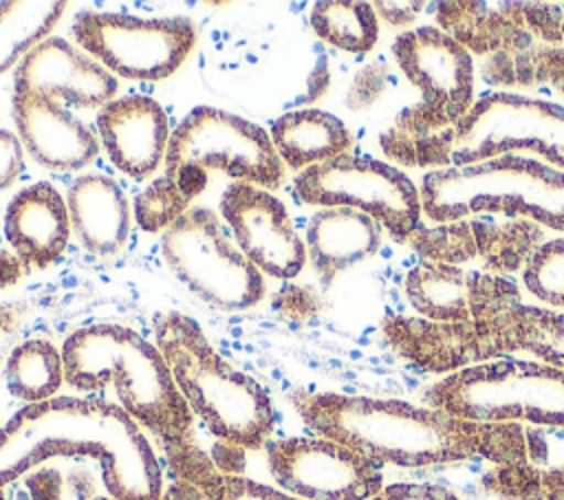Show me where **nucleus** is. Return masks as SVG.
Wrapping results in <instances>:
<instances>
[{
    "mask_svg": "<svg viewBox=\"0 0 564 500\" xmlns=\"http://www.w3.org/2000/svg\"><path fill=\"white\" fill-rule=\"evenodd\" d=\"M496 357L527 352L540 363L564 370V313L513 304L487 319Z\"/></svg>",
    "mask_w": 564,
    "mask_h": 500,
    "instance_id": "393cba45",
    "label": "nucleus"
},
{
    "mask_svg": "<svg viewBox=\"0 0 564 500\" xmlns=\"http://www.w3.org/2000/svg\"><path fill=\"white\" fill-rule=\"evenodd\" d=\"M471 229L476 240V256L480 258L485 273L507 275L524 269L533 251L546 242L542 225L529 218L494 220L487 216H474Z\"/></svg>",
    "mask_w": 564,
    "mask_h": 500,
    "instance_id": "bb28decb",
    "label": "nucleus"
},
{
    "mask_svg": "<svg viewBox=\"0 0 564 500\" xmlns=\"http://www.w3.org/2000/svg\"><path fill=\"white\" fill-rule=\"evenodd\" d=\"M167 463L176 478L196 485L207 500H304L242 474L218 469L200 447L183 456H167Z\"/></svg>",
    "mask_w": 564,
    "mask_h": 500,
    "instance_id": "c756f323",
    "label": "nucleus"
},
{
    "mask_svg": "<svg viewBox=\"0 0 564 500\" xmlns=\"http://www.w3.org/2000/svg\"><path fill=\"white\" fill-rule=\"evenodd\" d=\"M388 66L383 62H370L357 70L350 90L346 95V106L350 110H364L383 95L388 86Z\"/></svg>",
    "mask_w": 564,
    "mask_h": 500,
    "instance_id": "c9c22d12",
    "label": "nucleus"
},
{
    "mask_svg": "<svg viewBox=\"0 0 564 500\" xmlns=\"http://www.w3.org/2000/svg\"><path fill=\"white\" fill-rule=\"evenodd\" d=\"M306 258L328 284L339 271L375 256L381 247V225L350 207H322L306 227Z\"/></svg>",
    "mask_w": 564,
    "mask_h": 500,
    "instance_id": "5701e85b",
    "label": "nucleus"
},
{
    "mask_svg": "<svg viewBox=\"0 0 564 500\" xmlns=\"http://www.w3.org/2000/svg\"><path fill=\"white\" fill-rule=\"evenodd\" d=\"M423 214L441 225L482 214L529 218L564 231V170L524 154L430 170L419 183Z\"/></svg>",
    "mask_w": 564,
    "mask_h": 500,
    "instance_id": "39448f33",
    "label": "nucleus"
},
{
    "mask_svg": "<svg viewBox=\"0 0 564 500\" xmlns=\"http://www.w3.org/2000/svg\"><path fill=\"white\" fill-rule=\"evenodd\" d=\"M308 20L317 37L346 53H368L379 37L372 2L322 0L313 4Z\"/></svg>",
    "mask_w": 564,
    "mask_h": 500,
    "instance_id": "7c9ffc66",
    "label": "nucleus"
},
{
    "mask_svg": "<svg viewBox=\"0 0 564 500\" xmlns=\"http://www.w3.org/2000/svg\"><path fill=\"white\" fill-rule=\"evenodd\" d=\"M295 194L306 205L350 207L375 218L397 242L421 225V192L399 167L357 154H341L300 172Z\"/></svg>",
    "mask_w": 564,
    "mask_h": 500,
    "instance_id": "9d476101",
    "label": "nucleus"
},
{
    "mask_svg": "<svg viewBox=\"0 0 564 500\" xmlns=\"http://www.w3.org/2000/svg\"><path fill=\"white\" fill-rule=\"evenodd\" d=\"M370 500H460L454 491L432 482H394L383 485V489Z\"/></svg>",
    "mask_w": 564,
    "mask_h": 500,
    "instance_id": "e433bc0d",
    "label": "nucleus"
},
{
    "mask_svg": "<svg viewBox=\"0 0 564 500\" xmlns=\"http://www.w3.org/2000/svg\"><path fill=\"white\" fill-rule=\"evenodd\" d=\"M13 93L42 95L77 108H104L115 99L117 77L64 37H46L15 66Z\"/></svg>",
    "mask_w": 564,
    "mask_h": 500,
    "instance_id": "f3484780",
    "label": "nucleus"
},
{
    "mask_svg": "<svg viewBox=\"0 0 564 500\" xmlns=\"http://www.w3.org/2000/svg\"><path fill=\"white\" fill-rule=\"evenodd\" d=\"M436 26L465 46L471 55L520 53L538 40L524 20V2L458 0L436 4Z\"/></svg>",
    "mask_w": 564,
    "mask_h": 500,
    "instance_id": "412c9836",
    "label": "nucleus"
},
{
    "mask_svg": "<svg viewBox=\"0 0 564 500\" xmlns=\"http://www.w3.org/2000/svg\"><path fill=\"white\" fill-rule=\"evenodd\" d=\"M220 216L240 251L262 275L291 280L304 269L306 244L286 205L269 189L234 181L220 196Z\"/></svg>",
    "mask_w": 564,
    "mask_h": 500,
    "instance_id": "4468645a",
    "label": "nucleus"
},
{
    "mask_svg": "<svg viewBox=\"0 0 564 500\" xmlns=\"http://www.w3.org/2000/svg\"><path fill=\"white\" fill-rule=\"evenodd\" d=\"M4 236L24 264H53L70 238L66 200L44 181L20 189L7 205Z\"/></svg>",
    "mask_w": 564,
    "mask_h": 500,
    "instance_id": "aec40b11",
    "label": "nucleus"
},
{
    "mask_svg": "<svg viewBox=\"0 0 564 500\" xmlns=\"http://www.w3.org/2000/svg\"><path fill=\"white\" fill-rule=\"evenodd\" d=\"M161 500H207V496L192 482L183 478H174L167 489L163 491Z\"/></svg>",
    "mask_w": 564,
    "mask_h": 500,
    "instance_id": "ea45409f",
    "label": "nucleus"
},
{
    "mask_svg": "<svg viewBox=\"0 0 564 500\" xmlns=\"http://www.w3.org/2000/svg\"><path fill=\"white\" fill-rule=\"evenodd\" d=\"M383 154L403 167H452L454 126L434 128L412 104L397 112L392 123L379 134Z\"/></svg>",
    "mask_w": 564,
    "mask_h": 500,
    "instance_id": "a878e982",
    "label": "nucleus"
},
{
    "mask_svg": "<svg viewBox=\"0 0 564 500\" xmlns=\"http://www.w3.org/2000/svg\"><path fill=\"white\" fill-rule=\"evenodd\" d=\"M11 110L24 150L42 167L73 172L86 167L97 156V137L64 104L42 95L13 93Z\"/></svg>",
    "mask_w": 564,
    "mask_h": 500,
    "instance_id": "6ab92c4d",
    "label": "nucleus"
},
{
    "mask_svg": "<svg viewBox=\"0 0 564 500\" xmlns=\"http://www.w3.org/2000/svg\"><path fill=\"white\" fill-rule=\"evenodd\" d=\"M64 381L77 392L115 388L117 405L150 430L167 456L198 449L194 414L178 392L156 344L121 324H90L62 344Z\"/></svg>",
    "mask_w": 564,
    "mask_h": 500,
    "instance_id": "7ed1b4c3",
    "label": "nucleus"
},
{
    "mask_svg": "<svg viewBox=\"0 0 564 500\" xmlns=\"http://www.w3.org/2000/svg\"><path fill=\"white\" fill-rule=\"evenodd\" d=\"M163 163L165 176L183 167L223 170L258 187H280L286 172L264 128L212 106L189 110L172 130Z\"/></svg>",
    "mask_w": 564,
    "mask_h": 500,
    "instance_id": "9b49d317",
    "label": "nucleus"
},
{
    "mask_svg": "<svg viewBox=\"0 0 564 500\" xmlns=\"http://www.w3.org/2000/svg\"><path fill=\"white\" fill-rule=\"evenodd\" d=\"M24 167V145L18 134L0 128V192L11 187Z\"/></svg>",
    "mask_w": 564,
    "mask_h": 500,
    "instance_id": "4c0bfd02",
    "label": "nucleus"
},
{
    "mask_svg": "<svg viewBox=\"0 0 564 500\" xmlns=\"http://www.w3.org/2000/svg\"><path fill=\"white\" fill-rule=\"evenodd\" d=\"M75 42L112 75L159 81L170 77L196 44L189 18H137L82 9L73 20Z\"/></svg>",
    "mask_w": 564,
    "mask_h": 500,
    "instance_id": "1a4fd4ad",
    "label": "nucleus"
},
{
    "mask_svg": "<svg viewBox=\"0 0 564 500\" xmlns=\"http://www.w3.org/2000/svg\"><path fill=\"white\" fill-rule=\"evenodd\" d=\"M531 152L564 170V106L516 93H489L454 123L452 167Z\"/></svg>",
    "mask_w": 564,
    "mask_h": 500,
    "instance_id": "6e6552de",
    "label": "nucleus"
},
{
    "mask_svg": "<svg viewBox=\"0 0 564 500\" xmlns=\"http://www.w3.org/2000/svg\"><path fill=\"white\" fill-rule=\"evenodd\" d=\"M482 485L507 500H564V465L553 469L531 463L496 467L485 474Z\"/></svg>",
    "mask_w": 564,
    "mask_h": 500,
    "instance_id": "72a5a7b5",
    "label": "nucleus"
},
{
    "mask_svg": "<svg viewBox=\"0 0 564 500\" xmlns=\"http://www.w3.org/2000/svg\"><path fill=\"white\" fill-rule=\"evenodd\" d=\"M372 9L377 13V18H381L383 22H388L390 26H410L425 9V2H403V0H379V2H372Z\"/></svg>",
    "mask_w": 564,
    "mask_h": 500,
    "instance_id": "58836bf2",
    "label": "nucleus"
},
{
    "mask_svg": "<svg viewBox=\"0 0 564 500\" xmlns=\"http://www.w3.org/2000/svg\"><path fill=\"white\" fill-rule=\"evenodd\" d=\"M289 401L302 423L377 465L427 467L485 458L496 467L531 463L520 423H485L399 399L297 388Z\"/></svg>",
    "mask_w": 564,
    "mask_h": 500,
    "instance_id": "f257e3e1",
    "label": "nucleus"
},
{
    "mask_svg": "<svg viewBox=\"0 0 564 500\" xmlns=\"http://www.w3.org/2000/svg\"><path fill=\"white\" fill-rule=\"evenodd\" d=\"M405 242L427 262L460 267L476 258V240L469 218L434 227L419 225Z\"/></svg>",
    "mask_w": 564,
    "mask_h": 500,
    "instance_id": "f704fd0d",
    "label": "nucleus"
},
{
    "mask_svg": "<svg viewBox=\"0 0 564 500\" xmlns=\"http://www.w3.org/2000/svg\"><path fill=\"white\" fill-rule=\"evenodd\" d=\"M207 172L198 167H183L174 176H161L152 181L134 198V220L143 231H165L176 222L189 203L205 189Z\"/></svg>",
    "mask_w": 564,
    "mask_h": 500,
    "instance_id": "2f4dec72",
    "label": "nucleus"
},
{
    "mask_svg": "<svg viewBox=\"0 0 564 500\" xmlns=\"http://www.w3.org/2000/svg\"><path fill=\"white\" fill-rule=\"evenodd\" d=\"M269 137L284 167L297 172L348 154L352 148V134L346 123L317 108H300L280 115L271 123Z\"/></svg>",
    "mask_w": 564,
    "mask_h": 500,
    "instance_id": "b1692460",
    "label": "nucleus"
},
{
    "mask_svg": "<svg viewBox=\"0 0 564 500\" xmlns=\"http://www.w3.org/2000/svg\"><path fill=\"white\" fill-rule=\"evenodd\" d=\"M557 9H560V37L564 46V2H557Z\"/></svg>",
    "mask_w": 564,
    "mask_h": 500,
    "instance_id": "a19ab883",
    "label": "nucleus"
},
{
    "mask_svg": "<svg viewBox=\"0 0 564 500\" xmlns=\"http://www.w3.org/2000/svg\"><path fill=\"white\" fill-rule=\"evenodd\" d=\"M55 456L99 460L115 500H161L163 471L141 427L101 399L53 396L24 405L0 427V500L4 487Z\"/></svg>",
    "mask_w": 564,
    "mask_h": 500,
    "instance_id": "f03ea898",
    "label": "nucleus"
},
{
    "mask_svg": "<svg viewBox=\"0 0 564 500\" xmlns=\"http://www.w3.org/2000/svg\"><path fill=\"white\" fill-rule=\"evenodd\" d=\"M392 55L421 93V108L438 123L454 126L474 106V57L436 24L399 33Z\"/></svg>",
    "mask_w": 564,
    "mask_h": 500,
    "instance_id": "ddd939ff",
    "label": "nucleus"
},
{
    "mask_svg": "<svg viewBox=\"0 0 564 500\" xmlns=\"http://www.w3.org/2000/svg\"><path fill=\"white\" fill-rule=\"evenodd\" d=\"M70 229L95 256L117 253L130 233L132 209L119 183L106 174L77 176L66 194Z\"/></svg>",
    "mask_w": 564,
    "mask_h": 500,
    "instance_id": "4be33fe9",
    "label": "nucleus"
},
{
    "mask_svg": "<svg viewBox=\"0 0 564 500\" xmlns=\"http://www.w3.org/2000/svg\"><path fill=\"white\" fill-rule=\"evenodd\" d=\"M66 2L18 0L0 2V73L18 66L22 57L48 37Z\"/></svg>",
    "mask_w": 564,
    "mask_h": 500,
    "instance_id": "c85d7f7f",
    "label": "nucleus"
},
{
    "mask_svg": "<svg viewBox=\"0 0 564 500\" xmlns=\"http://www.w3.org/2000/svg\"><path fill=\"white\" fill-rule=\"evenodd\" d=\"M7 390L26 405L55 396L64 381L62 350L48 339H26L18 344L4 361Z\"/></svg>",
    "mask_w": 564,
    "mask_h": 500,
    "instance_id": "cd10ccee",
    "label": "nucleus"
},
{
    "mask_svg": "<svg viewBox=\"0 0 564 500\" xmlns=\"http://www.w3.org/2000/svg\"><path fill=\"white\" fill-rule=\"evenodd\" d=\"M267 465L278 489L304 500H370L383 489L381 465L322 436L269 441Z\"/></svg>",
    "mask_w": 564,
    "mask_h": 500,
    "instance_id": "f8f14e48",
    "label": "nucleus"
},
{
    "mask_svg": "<svg viewBox=\"0 0 564 500\" xmlns=\"http://www.w3.org/2000/svg\"><path fill=\"white\" fill-rule=\"evenodd\" d=\"M425 405L467 421L564 427V370L494 359L452 372L425 390Z\"/></svg>",
    "mask_w": 564,
    "mask_h": 500,
    "instance_id": "423d86ee",
    "label": "nucleus"
},
{
    "mask_svg": "<svg viewBox=\"0 0 564 500\" xmlns=\"http://www.w3.org/2000/svg\"><path fill=\"white\" fill-rule=\"evenodd\" d=\"M90 500H115V498H110V496H95V498H90Z\"/></svg>",
    "mask_w": 564,
    "mask_h": 500,
    "instance_id": "79ce46f5",
    "label": "nucleus"
},
{
    "mask_svg": "<svg viewBox=\"0 0 564 500\" xmlns=\"http://www.w3.org/2000/svg\"><path fill=\"white\" fill-rule=\"evenodd\" d=\"M161 256L181 284L220 311L251 308L264 297L262 273L207 207L187 209L161 233Z\"/></svg>",
    "mask_w": 564,
    "mask_h": 500,
    "instance_id": "0eeeda50",
    "label": "nucleus"
},
{
    "mask_svg": "<svg viewBox=\"0 0 564 500\" xmlns=\"http://www.w3.org/2000/svg\"><path fill=\"white\" fill-rule=\"evenodd\" d=\"M485 75L500 86L549 84L564 97V46L535 42L520 53L485 57Z\"/></svg>",
    "mask_w": 564,
    "mask_h": 500,
    "instance_id": "473e14b6",
    "label": "nucleus"
},
{
    "mask_svg": "<svg viewBox=\"0 0 564 500\" xmlns=\"http://www.w3.org/2000/svg\"><path fill=\"white\" fill-rule=\"evenodd\" d=\"M381 333L401 359L445 377L498 359L487 319L434 322L425 317L386 315L381 319Z\"/></svg>",
    "mask_w": 564,
    "mask_h": 500,
    "instance_id": "dca6fc26",
    "label": "nucleus"
},
{
    "mask_svg": "<svg viewBox=\"0 0 564 500\" xmlns=\"http://www.w3.org/2000/svg\"><path fill=\"white\" fill-rule=\"evenodd\" d=\"M15 500H33V498H31V496H26V493H22V496H18Z\"/></svg>",
    "mask_w": 564,
    "mask_h": 500,
    "instance_id": "37998d69",
    "label": "nucleus"
},
{
    "mask_svg": "<svg viewBox=\"0 0 564 500\" xmlns=\"http://www.w3.org/2000/svg\"><path fill=\"white\" fill-rule=\"evenodd\" d=\"M403 286L419 317L434 322H482L520 304V289L509 278L427 260L408 271Z\"/></svg>",
    "mask_w": 564,
    "mask_h": 500,
    "instance_id": "2eb2a0df",
    "label": "nucleus"
},
{
    "mask_svg": "<svg viewBox=\"0 0 564 500\" xmlns=\"http://www.w3.org/2000/svg\"><path fill=\"white\" fill-rule=\"evenodd\" d=\"M154 344L192 414L214 438L231 449H260L271 441L275 410L267 390L231 366L192 317L159 315Z\"/></svg>",
    "mask_w": 564,
    "mask_h": 500,
    "instance_id": "20e7f679",
    "label": "nucleus"
},
{
    "mask_svg": "<svg viewBox=\"0 0 564 500\" xmlns=\"http://www.w3.org/2000/svg\"><path fill=\"white\" fill-rule=\"evenodd\" d=\"M110 163L134 181L154 174L170 143V123L163 106L145 95L108 101L95 121Z\"/></svg>",
    "mask_w": 564,
    "mask_h": 500,
    "instance_id": "a211bd4d",
    "label": "nucleus"
}]
</instances>
